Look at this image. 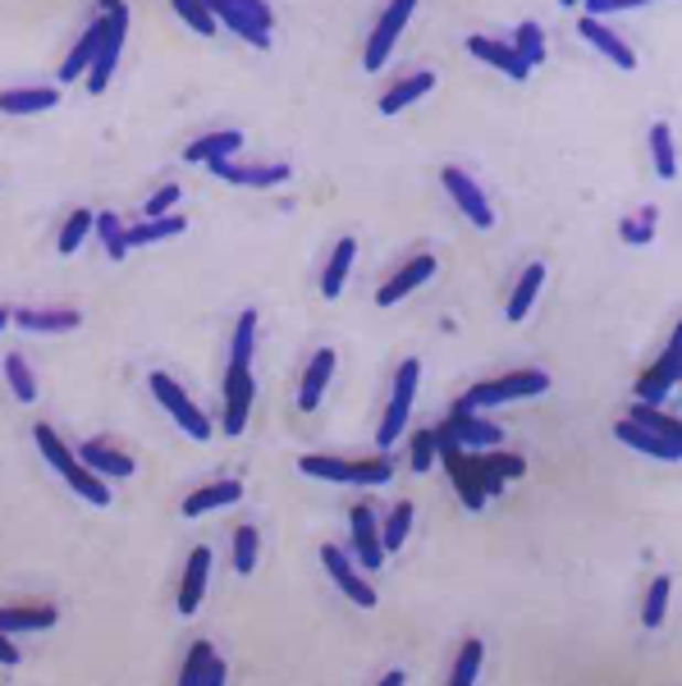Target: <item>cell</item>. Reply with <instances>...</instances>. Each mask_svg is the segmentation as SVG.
<instances>
[{
	"label": "cell",
	"instance_id": "cell-1",
	"mask_svg": "<svg viewBox=\"0 0 682 686\" xmlns=\"http://www.w3.org/2000/svg\"><path fill=\"white\" fill-rule=\"evenodd\" d=\"M33 440H38V453L55 467V476L65 481L78 499H87V504H97V508H106V504H110V485H106L102 476H92L87 467L78 462V453H74L65 440H60V435H55L51 426H33Z\"/></svg>",
	"mask_w": 682,
	"mask_h": 686
},
{
	"label": "cell",
	"instance_id": "cell-2",
	"mask_svg": "<svg viewBox=\"0 0 682 686\" xmlns=\"http://www.w3.org/2000/svg\"><path fill=\"white\" fill-rule=\"evenodd\" d=\"M298 472L312 481H334V485H385L394 476V462L381 453L371 462H353V458H334V453H302Z\"/></svg>",
	"mask_w": 682,
	"mask_h": 686
},
{
	"label": "cell",
	"instance_id": "cell-3",
	"mask_svg": "<svg viewBox=\"0 0 682 686\" xmlns=\"http://www.w3.org/2000/svg\"><path fill=\"white\" fill-rule=\"evenodd\" d=\"M550 389V376L545 371H509L500 380H486V385H472L462 394L454 408L458 412H486V408H500V403H513V398H536Z\"/></svg>",
	"mask_w": 682,
	"mask_h": 686
},
{
	"label": "cell",
	"instance_id": "cell-4",
	"mask_svg": "<svg viewBox=\"0 0 682 686\" xmlns=\"http://www.w3.org/2000/svg\"><path fill=\"white\" fill-rule=\"evenodd\" d=\"M147 389H151V398H157L161 408L174 417V426H179L183 435H189V440H198V444L211 440V417L198 408V403H193L189 394H183L179 380H170L166 371H151V376H147Z\"/></svg>",
	"mask_w": 682,
	"mask_h": 686
},
{
	"label": "cell",
	"instance_id": "cell-5",
	"mask_svg": "<svg viewBox=\"0 0 682 686\" xmlns=\"http://www.w3.org/2000/svg\"><path fill=\"white\" fill-rule=\"evenodd\" d=\"M417 380H422V362L417 357H403L398 376H394V389H390V408L381 417V430H376V444L390 453L398 440H403V426L413 417V398H417Z\"/></svg>",
	"mask_w": 682,
	"mask_h": 686
},
{
	"label": "cell",
	"instance_id": "cell-6",
	"mask_svg": "<svg viewBox=\"0 0 682 686\" xmlns=\"http://www.w3.org/2000/svg\"><path fill=\"white\" fill-rule=\"evenodd\" d=\"M211 14L247 46H257V51L270 46V6H262V0H221V6H211Z\"/></svg>",
	"mask_w": 682,
	"mask_h": 686
},
{
	"label": "cell",
	"instance_id": "cell-7",
	"mask_svg": "<svg viewBox=\"0 0 682 686\" xmlns=\"http://www.w3.org/2000/svg\"><path fill=\"white\" fill-rule=\"evenodd\" d=\"M413 10H417L413 0H394V6L381 10L376 28H371V37H366V55H362V69H366V74L385 69V60L394 55V46H398V37H403V28H408Z\"/></svg>",
	"mask_w": 682,
	"mask_h": 686
},
{
	"label": "cell",
	"instance_id": "cell-8",
	"mask_svg": "<svg viewBox=\"0 0 682 686\" xmlns=\"http://www.w3.org/2000/svg\"><path fill=\"white\" fill-rule=\"evenodd\" d=\"M253 398H257V380H253V366L243 362H230L225 371V385H221V403H225V435H243L247 430V417H253Z\"/></svg>",
	"mask_w": 682,
	"mask_h": 686
},
{
	"label": "cell",
	"instance_id": "cell-9",
	"mask_svg": "<svg viewBox=\"0 0 682 686\" xmlns=\"http://www.w3.org/2000/svg\"><path fill=\"white\" fill-rule=\"evenodd\" d=\"M124 37H129V6H110L106 10V37H102L97 60H92V69H87V92H106L110 87V74L119 65Z\"/></svg>",
	"mask_w": 682,
	"mask_h": 686
},
{
	"label": "cell",
	"instance_id": "cell-10",
	"mask_svg": "<svg viewBox=\"0 0 682 686\" xmlns=\"http://www.w3.org/2000/svg\"><path fill=\"white\" fill-rule=\"evenodd\" d=\"M678 376H682V334L673 330L669 343H664V357L637 380V403H646V408H660V403L678 389Z\"/></svg>",
	"mask_w": 682,
	"mask_h": 686
},
{
	"label": "cell",
	"instance_id": "cell-11",
	"mask_svg": "<svg viewBox=\"0 0 682 686\" xmlns=\"http://www.w3.org/2000/svg\"><path fill=\"white\" fill-rule=\"evenodd\" d=\"M321 564H326V572H330V581L344 590V596L358 604V609H376V586H371L366 577H362V568L353 564V558L339 549V545H321Z\"/></svg>",
	"mask_w": 682,
	"mask_h": 686
},
{
	"label": "cell",
	"instance_id": "cell-12",
	"mask_svg": "<svg viewBox=\"0 0 682 686\" xmlns=\"http://www.w3.org/2000/svg\"><path fill=\"white\" fill-rule=\"evenodd\" d=\"M349 532H353V564L362 572H381L385 545H381V522H376V513H371V504H353Z\"/></svg>",
	"mask_w": 682,
	"mask_h": 686
},
{
	"label": "cell",
	"instance_id": "cell-13",
	"mask_svg": "<svg viewBox=\"0 0 682 686\" xmlns=\"http://www.w3.org/2000/svg\"><path fill=\"white\" fill-rule=\"evenodd\" d=\"M445 430H449V440L462 453H490V449H500V440H504V430L494 421H486L481 412H458V408L449 412Z\"/></svg>",
	"mask_w": 682,
	"mask_h": 686
},
{
	"label": "cell",
	"instance_id": "cell-14",
	"mask_svg": "<svg viewBox=\"0 0 682 686\" xmlns=\"http://www.w3.org/2000/svg\"><path fill=\"white\" fill-rule=\"evenodd\" d=\"M440 183H445V193L458 202V211L468 215L477 229H490V225H494V211H490V202H486V193L477 189L472 174H462L458 165H445V170H440Z\"/></svg>",
	"mask_w": 682,
	"mask_h": 686
},
{
	"label": "cell",
	"instance_id": "cell-15",
	"mask_svg": "<svg viewBox=\"0 0 682 686\" xmlns=\"http://www.w3.org/2000/svg\"><path fill=\"white\" fill-rule=\"evenodd\" d=\"M215 179H225V183H234V189H280V183L294 174L285 161H275V165H234V161H215V165H206Z\"/></svg>",
	"mask_w": 682,
	"mask_h": 686
},
{
	"label": "cell",
	"instance_id": "cell-16",
	"mask_svg": "<svg viewBox=\"0 0 682 686\" xmlns=\"http://www.w3.org/2000/svg\"><path fill=\"white\" fill-rule=\"evenodd\" d=\"M78 462L87 467L92 476H102V481H129L134 476V458L124 449H115L110 440H87L78 449Z\"/></svg>",
	"mask_w": 682,
	"mask_h": 686
},
{
	"label": "cell",
	"instance_id": "cell-17",
	"mask_svg": "<svg viewBox=\"0 0 682 686\" xmlns=\"http://www.w3.org/2000/svg\"><path fill=\"white\" fill-rule=\"evenodd\" d=\"M577 33H582V42H586V46H596L605 60H614V65L624 69V74H632V69H637V51H632L624 37H618L609 23H600V19H586V14H582Z\"/></svg>",
	"mask_w": 682,
	"mask_h": 686
},
{
	"label": "cell",
	"instance_id": "cell-18",
	"mask_svg": "<svg viewBox=\"0 0 682 686\" xmlns=\"http://www.w3.org/2000/svg\"><path fill=\"white\" fill-rule=\"evenodd\" d=\"M14 325L28 330V334H74L83 325V317L70 311V307H19Z\"/></svg>",
	"mask_w": 682,
	"mask_h": 686
},
{
	"label": "cell",
	"instance_id": "cell-19",
	"mask_svg": "<svg viewBox=\"0 0 682 686\" xmlns=\"http://www.w3.org/2000/svg\"><path fill=\"white\" fill-rule=\"evenodd\" d=\"M330 376H334V353L330 349H317L312 362L302 371V385H298V412H317L321 398L330 389Z\"/></svg>",
	"mask_w": 682,
	"mask_h": 686
},
{
	"label": "cell",
	"instance_id": "cell-20",
	"mask_svg": "<svg viewBox=\"0 0 682 686\" xmlns=\"http://www.w3.org/2000/svg\"><path fill=\"white\" fill-rule=\"evenodd\" d=\"M206 577H211V549L198 545V549L189 554V564H183V581H179V613H183V618L198 613V604H202V596H206Z\"/></svg>",
	"mask_w": 682,
	"mask_h": 686
},
{
	"label": "cell",
	"instance_id": "cell-21",
	"mask_svg": "<svg viewBox=\"0 0 682 686\" xmlns=\"http://www.w3.org/2000/svg\"><path fill=\"white\" fill-rule=\"evenodd\" d=\"M430 275H436V257H413L403 270H394V275H390V285H381V289H376V302H381V307L403 302L413 289H422Z\"/></svg>",
	"mask_w": 682,
	"mask_h": 686
},
{
	"label": "cell",
	"instance_id": "cell-22",
	"mask_svg": "<svg viewBox=\"0 0 682 686\" xmlns=\"http://www.w3.org/2000/svg\"><path fill=\"white\" fill-rule=\"evenodd\" d=\"M102 37H106V10L87 23V33L74 42V51H70V60L60 65V83H74V78H87V69H92V60H97V46H102Z\"/></svg>",
	"mask_w": 682,
	"mask_h": 686
},
{
	"label": "cell",
	"instance_id": "cell-23",
	"mask_svg": "<svg viewBox=\"0 0 682 686\" xmlns=\"http://www.w3.org/2000/svg\"><path fill=\"white\" fill-rule=\"evenodd\" d=\"M468 51L481 60V65H490V69L509 74L513 83H522L526 74H532V69H526L522 60H518V51H513L509 42H500V37H468Z\"/></svg>",
	"mask_w": 682,
	"mask_h": 686
},
{
	"label": "cell",
	"instance_id": "cell-24",
	"mask_svg": "<svg viewBox=\"0 0 682 686\" xmlns=\"http://www.w3.org/2000/svg\"><path fill=\"white\" fill-rule=\"evenodd\" d=\"M243 147V133L238 129H221V133H206L198 142H189L183 161L189 165H215V161H234V151Z\"/></svg>",
	"mask_w": 682,
	"mask_h": 686
},
{
	"label": "cell",
	"instance_id": "cell-25",
	"mask_svg": "<svg viewBox=\"0 0 682 686\" xmlns=\"http://www.w3.org/2000/svg\"><path fill=\"white\" fill-rule=\"evenodd\" d=\"M614 435H618V444H628V449H637V453H646V458H660V462H678V458H682V449H678L673 440H660V435L641 430V426L628 421V417L614 426Z\"/></svg>",
	"mask_w": 682,
	"mask_h": 686
},
{
	"label": "cell",
	"instance_id": "cell-26",
	"mask_svg": "<svg viewBox=\"0 0 682 686\" xmlns=\"http://www.w3.org/2000/svg\"><path fill=\"white\" fill-rule=\"evenodd\" d=\"M60 106L55 87H6L0 92V115H42Z\"/></svg>",
	"mask_w": 682,
	"mask_h": 686
},
{
	"label": "cell",
	"instance_id": "cell-27",
	"mask_svg": "<svg viewBox=\"0 0 682 686\" xmlns=\"http://www.w3.org/2000/svg\"><path fill=\"white\" fill-rule=\"evenodd\" d=\"M243 499V481H211L202 490H193L189 499H183V517H202L211 508H230Z\"/></svg>",
	"mask_w": 682,
	"mask_h": 686
},
{
	"label": "cell",
	"instance_id": "cell-28",
	"mask_svg": "<svg viewBox=\"0 0 682 686\" xmlns=\"http://www.w3.org/2000/svg\"><path fill=\"white\" fill-rule=\"evenodd\" d=\"M541 285H545V266L541 261H532L522 275H518V285H513V298H509V307H504V317L518 325V321H526V311L536 307V298H541Z\"/></svg>",
	"mask_w": 682,
	"mask_h": 686
},
{
	"label": "cell",
	"instance_id": "cell-29",
	"mask_svg": "<svg viewBox=\"0 0 682 686\" xmlns=\"http://www.w3.org/2000/svg\"><path fill=\"white\" fill-rule=\"evenodd\" d=\"M353 257H358V238H339V243L330 247V261H326V270H321V293H326V298H339V293H344V279H349V270H353Z\"/></svg>",
	"mask_w": 682,
	"mask_h": 686
},
{
	"label": "cell",
	"instance_id": "cell-30",
	"mask_svg": "<svg viewBox=\"0 0 682 686\" xmlns=\"http://www.w3.org/2000/svg\"><path fill=\"white\" fill-rule=\"evenodd\" d=\"M183 229H189V221L174 211V215H166V221H142V225H134V229H124V247H147V243H166V238H179Z\"/></svg>",
	"mask_w": 682,
	"mask_h": 686
},
{
	"label": "cell",
	"instance_id": "cell-31",
	"mask_svg": "<svg viewBox=\"0 0 682 686\" xmlns=\"http://www.w3.org/2000/svg\"><path fill=\"white\" fill-rule=\"evenodd\" d=\"M430 87H436V74H408V78H398L390 92H385V97H381V115H398L403 106H413L417 97H426V92Z\"/></svg>",
	"mask_w": 682,
	"mask_h": 686
},
{
	"label": "cell",
	"instance_id": "cell-32",
	"mask_svg": "<svg viewBox=\"0 0 682 686\" xmlns=\"http://www.w3.org/2000/svg\"><path fill=\"white\" fill-rule=\"evenodd\" d=\"M55 628V609L38 604V609H0V632L14 636V632H46Z\"/></svg>",
	"mask_w": 682,
	"mask_h": 686
},
{
	"label": "cell",
	"instance_id": "cell-33",
	"mask_svg": "<svg viewBox=\"0 0 682 686\" xmlns=\"http://www.w3.org/2000/svg\"><path fill=\"white\" fill-rule=\"evenodd\" d=\"M650 161H656V174L660 179H678V151H673V129L669 124H650Z\"/></svg>",
	"mask_w": 682,
	"mask_h": 686
},
{
	"label": "cell",
	"instance_id": "cell-34",
	"mask_svg": "<svg viewBox=\"0 0 682 686\" xmlns=\"http://www.w3.org/2000/svg\"><path fill=\"white\" fill-rule=\"evenodd\" d=\"M413 517H417V508L408 504V499L390 508V517L381 522V545H385V554L403 549V540H408V532H413Z\"/></svg>",
	"mask_w": 682,
	"mask_h": 686
},
{
	"label": "cell",
	"instance_id": "cell-35",
	"mask_svg": "<svg viewBox=\"0 0 682 686\" xmlns=\"http://www.w3.org/2000/svg\"><path fill=\"white\" fill-rule=\"evenodd\" d=\"M656 229H660V211L656 206H641V211L628 215L624 225H618V234H624L628 247H650V243H656Z\"/></svg>",
	"mask_w": 682,
	"mask_h": 686
},
{
	"label": "cell",
	"instance_id": "cell-36",
	"mask_svg": "<svg viewBox=\"0 0 682 686\" xmlns=\"http://www.w3.org/2000/svg\"><path fill=\"white\" fill-rule=\"evenodd\" d=\"M513 51H518V60L526 69H536V65H545V37H541V28L536 23H518L513 28V42H509Z\"/></svg>",
	"mask_w": 682,
	"mask_h": 686
},
{
	"label": "cell",
	"instance_id": "cell-37",
	"mask_svg": "<svg viewBox=\"0 0 682 686\" xmlns=\"http://www.w3.org/2000/svg\"><path fill=\"white\" fill-rule=\"evenodd\" d=\"M669 590H673V577H656L650 581V590H646V604H641V628H650L656 632L660 622H664V609H669Z\"/></svg>",
	"mask_w": 682,
	"mask_h": 686
},
{
	"label": "cell",
	"instance_id": "cell-38",
	"mask_svg": "<svg viewBox=\"0 0 682 686\" xmlns=\"http://www.w3.org/2000/svg\"><path fill=\"white\" fill-rule=\"evenodd\" d=\"M481 660H486V645L481 641H462L458 660H454V673H449V686H477Z\"/></svg>",
	"mask_w": 682,
	"mask_h": 686
},
{
	"label": "cell",
	"instance_id": "cell-39",
	"mask_svg": "<svg viewBox=\"0 0 682 686\" xmlns=\"http://www.w3.org/2000/svg\"><path fill=\"white\" fill-rule=\"evenodd\" d=\"M628 421H637L641 430L660 435V440H673V444H678V435H682L678 417H669V412H660V408H646V403H637V408L628 412Z\"/></svg>",
	"mask_w": 682,
	"mask_h": 686
},
{
	"label": "cell",
	"instance_id": "cell-40",
	"mask_svg": "<svg viewBox=\"0 0 682 686\" xmlns=\"http://www.w3.org/2000/svg\"><path fill=\"white\" fill-rule=\"evenodd\" d=\"M6 380H10V389H14V398H19V403H33V398H38L33 366L23 362V353H10V357H6Z\"/></svg>",
	"mask_w": 682,
	"mask_h": 686
},
{
	"label": "cell",
	"instance_id": "cell-41",
	"mask_svg": "<svg viewBox=\"0 0 682 686\" xmlns=\"http://www.w3.org/2000/svg\"><path fill=\"white\" fill-rule=\"evenodd\" d=\"M174 14L189 23L198 37H215V33H221V23H215L211 6H198V0H174Z\"/></svg>",
	"mask_w": 682,
	"mask_h": 686
},
{
	"label": "cell",
	"instance_id": "cell-42",
	"mask_svg": "<svg viewBox=\"0 0 682 686\" xmlns=\"http://www.w3.org/2000/svg\"><path fill=\"white\" fill-rule=\"evenodd\" d=\"M92 225H97V215H92V211H74L70 215V221H65V229H60V253H65V257H74L78 253V247H83V238L92 234Z\"/></svg>",
	"mask_w": 682,
	"mask_h": 686
},
{
	"label": "cell",
	"instance_id": "cell-43",
	"mask_svg": "<svg viewBox=\"0 0 682 686\" xmlns=\"http://www.w3.org/2000/svg\"><path fill=\"white\" fill-rule=\"evenodd\" d=\"M92 229L102 234V243H106L110 261H124V257H129V247H124V221H119L115 211H102V215H97V225H92Z\"/></svg>",
	"mask_w": 682,
	"mask_h": 686
},
{
	"label": "cell",
	"instance_id": "cell-44",
	"mask_svg": "<svg viewBox=\"0 0 682 686\" xmlns=\"http://www.w3.org/2000/svg\"><path fill=\"white\" fill-rule=\"evenodd\" d=\"M211 660H215L211 641H193L189 660H183V673H179V686H202V673H206V664H211Z\"/></svg>",
	"mask_w": 682,
	"mask_h": 686
},
{
	"label": "cell",
	"instance_id": "cell-45",
	"mask_svg": "<svg viewBox=\"0 0 682 686\" xmlns=\"http://www.w3.org/2000/svg\"><path fill=\"white\" fill-rule=\"evenodd\" d=\"M257 526H238V532H234V568L247 577V572H253L257 568Z\"/></svg>",
	"mask_w": 682,
	"mask_h": 686
},
{
	"label": "cell",
	"instance_id": "cell-46",
	"mask_svg": "<svg viewBox=\"0 0 682 686\" xmlns=\"http://www.w3.org/2000/svg\"><path fill=\"white\" fill-rule=\"evenodd\" d=\"M408 467L413 472H430V467H436V440H430V430H417L408 440Z\"/></svg>",
	"mask_w": 682,
	"mask_h": 686
},
{
	"label": "cell",
	"instance_id": "cell-47",
	"mask_svg": "<svg viewBox=\"0 0 682 686\" xmlns=\"http://www.w3.org/2000/svg\"><path fill=\"white\" fill-rule=\"evenodd\" d=\"M174 206H179V183H166V189H157L147 197L142 221H166V215H174Z\"/></svg>",
	"mask_w": 682,
	"mask_h": 686
},
{
	"label": "cell",
	"instance_id": "cell-48",
	"mask_svg": "<svg viewBox=\"0 0 682 686\" xmlns=\"http://www.w3.org/2000/svg\"><path fill=\"white\" fill-rule=\"evenodd\" d=\"M618 10H637V0H586V19L618 14Z\"/></svg>",
	"mask_w": 682,
	"mask_h": 686
},
{
	"label": "cell",
	"instance_id": "cell-49",
	"mask_svg": "<svg viewBox=\"0 0 682 686\" xmlns=\"http://www.w3.org/2000/svg\"><path fill=\"white\" fill-rule=\"evenodd\" d=\"M225 677H230V668H225L221 654H215V660L206 664V673H202V686H225Z\"/></svg>",
	"mask_w": 682,
	"mask_h": 686
},
{
	"label": "cell",
	"instance_id": "cell-50",
	"mask_svg": "<svg viewBox=\"0 0 682 686\" xmlns=\"http://www.w3.org/2000/svg\"><path fill=\"white\" fill-rule=\"evenodd\" d=\"M14 664H19V645L0 632V668H14Z\"/></svg>",
	"mask_w": 682,
	"mask_h": 686
},
{
	"label": "cell",
	"instance_id": "cell-51",
	"mask_svg": "<svg viewBox=\"0 0 682 686\" xmlns=\"http://www.w3.org/2000/svg\"><path fill=\"white\" fill-rule=\"evenodd\" d=\"M381 686H403V668H390V673L381 677Z\"/></svg>",
	"mask_w": 682,
	"mask_h": 686
},
{
	"label": "cell",
	"instance_id": "cell-52",
	"mask_svg": "<svg viewBox=\"0 0 682 686\" xmlns=\"http://www.w3.org/2000/svg\"><path fill=\"white\" fill-rule=\"evenodd\" d=\"M6 325H14V311H6V307H0V330H6Z\"/></svg>",
	"mask_w": 682,
	"mask_h": 686
}]
</instances>
